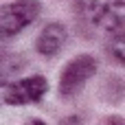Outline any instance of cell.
<instances>
[{
    "label": "cell",
    "instance_id": "cell-2",
    "mask_svg": "<svg viewBox=\"0 0 125 125\" xmlns=\"http://www.w3.org/2000/svg\"><path fill=\"white\" fill-rule=\"evenodd\" d=\"M97 73V59L90 55H79L75 59H70L59 77V94L62 97H75L83 90V86L88 83V79Z\"/></svg>",
    "mask_w": 125,
    "mask_h": 125
},
{
    "label": "cell",
    "instance_id": "cell-1",
    "mask_svg": "<svg viewBox=\"0 0 125 125\" xmlns=\"http://www.w3.org/2000/svg\"><path fill=\"white\" fill-rule=\"evenodd\" d=\"M37 0H15L11 4L0 7V42L15 37L22 29H26L40 15Z\"/></svg>",
    "mask_w": 125,
    "mask_h": 125
},
{
    "label": "cell",
    "instance_id": "cell-5",
    "mask_svg": "<svg viewBox=\"0 0 125 125\" xmlns=\"http://www.w3.org/2000/svg\"><path fill=\"white\" fill-rule=\"evenodd\" d=\"M26 68V59L18 53H0V86H9Z\"/></svg>",
    "mask_w": 125,
    "mask_h": 125
},
{
    "label": "cell",
    "instance_id": "cell-4",
    "mask_svg": "<svg viewBox=\"0 0 125 125\" xmlns=\"http://www.w3.org/2000/svg\"><path fill=\"white\" fill-rule=\"evenodd\" d=\"M66 37H68V31L64 24L59 22H51L42 29V33L37 35V42H35V48L40 55L44 57H53L62 51V46L66 44Z\"/></svg>",
    "mask_w": 125,
    "mask_h": 125
},
{
    "label": "cell",
    "instance_id": "cell-3",
    "mask_svg": "<svg viewBox=\"0 0 125 125\" xmlns=\"http://www.w3.org/2000/svg\"><path fill=\"white\" fill-rule=\"evenodd\" d=\"M48 90V81L40 75L33 77H24V79H15L9 86H4V94L2 101L9 105H29V103H37Z\"/></svg>",
    "mask_w": 125,
    "mask_h": 125
},
{
    "label": "cell",
    "instance_id": "cell-6",
    "mask_svg": "<svg viewBox=\"0 0 125 125\" xmlns=\"http://www.w3.org/2000/svg\"><path fill=\"white\" fill-rule=\"evenodd\" d=\"M112 53H114V57H116V62H119V64H121V62L125 59V55H123V37H121V35H114Z\"/></svg>",
    "mask_w": 125,
    "mask_h": 125
},
{
    "label": "cell",
    "instance_id": "cell-8",
    "mask_svg": "<svg viewBox=\"0 0 125 125\" xmlns=\"http://www.w3.org/2000/svg\"><path fill=\"white\" fill-rule=\"evenodd\" d=\"M0 103H2V97H0Z\"/></svg>",
    "mask_w": 125,
    "mask_h": 125
},
{
    "label": "cell",
    "instance_id": "cell-7",
    "mask_svg": "<svg viewBox=\"0 0 125 125\" xmlns=\"http://www.w3.org/2000/svg\"><path fill=\"white\" fill-rule=\"evenodd\" d=\"M29 125H46V123H44V121H40V119H31Z\"/></svg>",
    "mask_w": 125,
    "mask_h": 125
}]
</instances>
